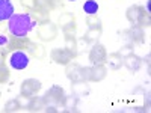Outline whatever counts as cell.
Segmentation results:
<instances>
[{
    "label": "cell",
    "instance_id": "7",
    "mask_svg": "<svg viewBox=\"0 0 151 113\" xmlns=\"http://www.w3.org/2000/svg\"><path fill=\"white\" fill-rule=\"evenodd\" d=\"M41 82L36 79H26L23 80V83L20 84V95L26 97V98H33L35 95H38V92L41 91Z\"/></svg>",
    "mask_w": 151,
    "mask_h": 113
},
{
    "label": "cell",
    "instance_id": "1",
    "mask_svg": "<svg viewBox=\"0 0 151 113\" xmlns=\"http://www.w3.org/2000/svg\"><path fill=\"white\" fill-rule=\"evenodd\" d=\"M35 24L30 14H14L8 20V30L14 36H27Z\"/></svg>",
    "mask_w": 151,
    "mask_h": 113
},
{
    "label": "cell",
    "instance_id": "2",
    "mask_svg": "<svg viewBox=\"0 0 151 113\" xmlns=\"http://www.w3.org/2000/svg\"><path fill=\"white\" fill-rule=\"evenodd\" d=\"M125 18L132 26H139V27H150L151 26V18H150V11H147L141 5H133L127 8L125 11Z\"/></svg>",
    "mask_w": 151,
    "mask_h": 113
},
{
    "label": "cell",
    "instance_id": "6",
    "mask_svg": "<svg viewBox=\"0 0 151 113\" xmlns=\"http://www.w3.org/2000/svg\"><path fill=\"white\" fill-rule=\"evenodd\" d=\"M89 62L92 65H106V60H107V50L103 44H94L92 48L89 50V56H88Z\"/></svg>",
    "mask_w": 151,
    "mask_h": 113
},
{
    "label": "cell",
    "instance_id": "30",
    "mask_svg": "<svg viewBox=\"0 0 151 113\" xmlns=\"http://www.w3.org/2000/svg\"><path fill=\"white\" fill-rule=\"evenodd\" d=\"M20 5L30 12V11H33L36 8V0H20Z\"/></svg>",
    "mask_w": 151,
    "mask_h": 113
},
{
    "label": "cell",
    "instance_id": "22",
    "mask_svg": "<svg viewBox=\"0 0 151 113\" xmlns=\"http://www.w3.org/2000/svg\"><path fill=\"white\" fill-rule=\"evenodd\" d=\"M65 48L70 50V51L77 57V38L76 35H70V36H65Z\"/></svg>",
    "mask_w": 151,
    "mask_h": 113
},
{
    "label": "cell",
    "instance_id": "16",
    "mask_svg": "<svg viewBox=\"0 0 151 113\" xmlns=\"http://www.w3.org/2000/svg\"><path fill=\"white\" fill-rule=\"evenodd\" d=\"M26 51H27V54H29L30 57H35V59H38V60H42V59L47 56V51H45L44 45L36 44V42H30V45L27 47Z\"/></svg>",
    "mask_w": 151,
    "mask_h": 113
},
{
    "label": "cell",
    "instance_id": "29",
    "mask_svg": "<svg viewBox=\"0 0 151 113\" xmlns=\"http://www.w3.org/2000/svg\"><path fill=\"white\" fill-rule=\"evenodd\" d=\"M133 45H134V44H132V42H130V44H125V45H122V47H121V50H119L118 53H119L122 57H125V56L132 54V53H133V48H134Z\"/></svg>",
    "mask_w": 151,
    "mask_h": 113
},
{
    "label": "cell",
    "instance_id": "28",
    "mask_svg": "<svg viewBox=\"0 0 151 113\" xmlns=\"http://www.w3.org/2000/svg\"><path fill=\"white\" fill-rule=\"evenodd\" d=\"M76 32H77V24H68V26L62 27V33H64V36H70V35H76Z\"/></svg>",
    "mask_w": 151,
    "mask_h": 113
},
{
    "label": "cell",
    "instance_id": "27",
    "mask_svg": "<svg viewBox=\"0 0 151 113\" xmlns=\"http://www.w3.org/2000/svg\"><path fill=\"white\" fill-rule=\"evenodd\" d=\"M9 79H11V71H9V68L5 64H2L0 65V84L8 83Z\"/></svg>",
    "mask_w": 151,
    "mask_h": 113
},
{
    "label": "cell",
    "instance_id": "19",
    "mask_svg": "<svg viewBox=\"0 0 151 113\" xmlns=\"http://www.w3.org/2000/svg\"><path fill=\"white\" fill-rule=\"evenodd\" d=\"M101 33H103V29H88L83 35V41L86 44H97L101 38Z\"/></svg>",
    "mask_w": 151,
    "mask_h": 113
},
{
    "label": "cell",
    "instance_id": "23",
    "mask_svg": "<svg viewBox=\"0 0 151 113\" xmlns=\"http://www.w3.org/2000/svg\"><path fill=\"white\" fill-rule=\"evenodd\" d=\"M98 9H100V6H98V3L95 2V0H86V2L83 3V11L88 15H97Z\"/></svg>",
    "mask_w": 151,
    "mask_h": 113
},
{
    "label": "cell",
    "instance_id": "20",
    "mask_svg": "<svg viewBox=\"0 0 151 113\" xmlns=\"http://www.w3.org/2000/svg\"><path fill=\"white\" fill-rule=\"evenodd\" d=\"M76 23V17L74 14H71V12H64V14H60L59 18H58V27H65L68 26V24H74Z\"/></svg>",
    "mask_w": 151,
    "mask_h": 113
},
{
    "label": "cell",
    "instance_id": "14",
    "mask_svg": "<svg viewBox=\"0 0 151 113\" xmlns=\"http://www.w3.org/2000/svg\"><path fill=\"white\" fill-rule=\"evenodd\" d=\"M30 17L32 20H35L36 24H45L50 21V11L36 6L33 11H30Z\"/></svg>",
    "mask_w": 151,
    "mask_h": 113
},
{
    "label": "cell",
    "instance_id": "17",
    "mask_svg": "<svg viewBox=\"0 0 151 113\" xmlns=\"http://www.w3.org/2000/svg\"><path fill=\"white\" fill-rule=\"evenodd\" d=\"M47 106V101H45V98L44 97H33V98H30L29 99V104H27V110L29 112H42L44 110V107Z\"/></svg>",
    "mask_w": 151,
    "mask_h": 113
},
{
    "label": "cell",
    "instance_id": "26",
    "mask_svg": "<svg viewBox=\"0 0 151 113\" xmlns=\"http://www.w3.org/2000/svg\"><path fill=\"white\" fill-rule=\"evenodd\" d=\"M36 6L38 8H42V9H47V11H55L58 8V3L52 2V0H36Z\"/></svg>",
    "mask_w": 151,
    "mask_h": 113
},
{
    "label": "cell",
    "instance_id": "9",
    "mask_svg": "<svg viewBox=\"0 0 151 113\" xmlns=\"http://www.w3.org/2000/svg\"><path fill=\"white\" fill-rule=\"evenodd\" d=\"M8 60H9V67L11 68L21 71L24 68H27V65H29V54L24 53L23 50H17V51L9 54Z\"/></svg>",
    "mask_w": 151,
    "mask_h": 113
},
{
    "label": "cell",
    "instance_id": "13",
    "mask_svg": "<svg viewBox=\"0 0 151 113\" xmlns=\"http://www.w3.org/2000/svg\"><path fill=\"white\" fill-rule=\"evenodd\" d=\"M106 77H107L106 65H92V67H89V82L91 83L103 82Z\"/></svg>",
    "mask_w": 151,
    "mask_h": 113
},
{
    "label": "cell",
    "instance_id": "34",
    "mask_svg": "<svg viewBox=\"0 0 151 113\" xmlns=\"http://www.w3.org/2000/svg\"><path fill=\"white\" fill-rule=\"evenodd\" d=\"M145 62H147V65H148V68H150V54H147V59H145Z\"/></svg>",
    "mask_w": 151,
    "mask_h": 113
},
{
    "label": "cell",
    "instance_id": "31",
    "mask_svg": "<svg viewBox=\"0 0 151 113\" xmlns=\"http://www.w3.org/2000/svg\"><path fill=\"white\" fill-rule=\"evenodd\" d=\"M9 50L8 48H3V47H0V65L5 64V62L8 60V56H9Z\"/></svg>",
    "mask_w": 151,
    "mask_h": 113
},
{
    "label": "cell",
    "instance_id": "3",
    "mask_svg": "<svg viewBox=\"0 0 151 113\" xmlns=\"http://www.w3.org/2000/svg\"><path fill=\"white\" fill-rule=\"evenodd\" d=\"M65 75L71 83H86L89 82V67H80L77 62H70L65 65Z\"/></svg>",
    "mask_w": 151,
    "mask_h": 113
},
{
    "label": "cell",
    "instance_id": "32",
    "mask_svg": "<svg viewBox=\"0 0 151 113\" xmlns=\"http://www.w3.org/2000/svg\"><path fill=\"white\" fill-rule=\"evenodd\" d=\"M8 41H9V38H6L5 35H0V47L8 48Z\"/></svg>",
    "mask_w": 151,
    "mask_h": 113
},
{
    "label": "cell",
    "instance_id": "4",
    "mask_svg": "<svg viewBox=\"0 0 151 113\" xmlns=\"http://www.w3.org/2000/svg\"><path fill=\"white\" fill-rule=\"evenodd\" d=\"M58 33H59L58 24H53L52 21H48L45 24H40V27H38V30H36L38 39H41L42 42H52V41H55Z\"/></svg>",
    "mask_w": 151,
    "mask_h": 113
},
{
    "label": "cell",
    "instance_id": "8",
    "mask_svg": "<svg viewBox=\"0 0 151 113\" xmlns=\"http://www.w3.org/2000/svg\"><path fill=\"white\" fill-rule=\"evenodd\" d=\"M50 59H52L56 65L65 67V65H68L70 62H73L76 59V56L70 51V50H67L64 47V48H53L52 51H50Z\"/></svg>",
    "mask_w": 151,
    "mask_h": 113
},
{
    "label": "cell",
    "instance_id": "11",
    "mask_svg": "<svg viewBox=\"0 0 151 113\" xmlns=\"http://www.w3.org/2000/svg\"><path fill=\"white\" fill-rule=\"evenodd\" d=\"M122 35H125V38H129V41L132 44H144L145 42V32L139 26H132L129 30L122 32Z\"/></svg>",
    "mask_w": 151,
    "mask_h": 113
},
{
    "label": "cell",
    "instance_id": "21",
    "mask_svg": "<svg viewBox=\"0 0 151 113\" xmlns=\"http://www.w3.org/2000/svg\"><path fill=\"white\" fill-rule=\"evenodd\" d=\"M77 103H79V99H77V97H65V101H64V106L62 107H65V113H68V112H74V113H77L79 110H77Z\"/></svg>",
    "mask_w": 151,
    "mask_h": 113
},
{
    "label": "cell",
    "instance_id": "12",
    "mask_svg": "<svg viewBox=\"0 0 151 113\" xmlns=\"http://www.w3.org/2000/svg\"><path fill=\"white\" fill-rule=\"evenodd\" d=\"M142 64H144V60H142L139 56H136L134 53L122 57V67H125L130 72H137V71L141 69Z\"/></svg>",
    "mask_w": 151,
    "mask_h": 113
},
{
    "label": "cell",
    "instance_id": "10",
    "mask_svg": "<svg viewBox=\"0 0 151 113\" xmlns=\"http://www.w3.org/2000/svg\"><path fill=\"white\" fill-rule=\"evenodd\" d=\"M30 39L27 36H14L12 35L8 41V50L12 53V51H17V50H23V51H26L27 47L30 45Z\"/></svg>",
    "mask_w": 151,
    "mask_h": 113
},
{
    "label": "cell",
    "instance_id": "18",
    "mask_svg": "<svg viewBox=\"0 0 151 113\" xmlns=\"http://www.w3.org/2000/svg\"><path fill=\"white\" fill-rule=\"evenodd\" d=\"M106 64L109 65V69H110V71H118V69H121V67H122V56H121L118 51L110 53V54H107Z\"/></svg>",
    "mask_w": 151,
    "mask_h": 113
},
{
    "label": "cell",
    "instance_id": "25",
    "mask_svg": "<svg viewBox=\"0 0 151 113\" xmlns=\"http://www.w3.org/2000/svg\"><path fill=\"white\" fill-rule=\"evenodd\" d=\"M86 26L89 29H103L101 20H100L97 15H88L86 17Z\"/></svg>",
    "mask_w": 151,
    "mask_h": 113
},
{
    "label": "cell",
    "instance_id": "15",
    "mask_svg": "<svg viewBox=\"0 0 151 113\" xmlns=\"http://www.w3.org/2000/svg\"><path fill=\"white\" fill-rule=\"evenodd\" d=\"M14 15V5L11 0H0V23L8 21Z\"/></svg>",
    "mask_w": 151,
    "mask_h": 113
},
{
    "label": "cell",
    "instance_id": "5",
    "mask_svg": "<svg viewBox=\"0 0 151 113\" xmlns=\"http://www.w3.org/2000/svg\"><path fill=\"white\" fill-rule=\"evenodd\" d=\"M65 91H64V87L59 86V84H53L50 89L45 92L44 98H45V101L47 104H55V106H64V101H65Z\"/></svg>",
    "mask_w": 151,
    "mask_h": 113
},
{
    "label": "cell",
    "instance_id": "35",
    "mask_svg": "<svg viewBox=\"0 0 151 113\" xmlns=\"http://www.w3.org/2000/svg\"><path fill=\"white\" fill-rule=\"evenodd\" d=\"M52 2H55V3H58V5H59V2H60V0H52Z\"/></svg>",
    "mask_w": 151,
    "mask_h": 113
},
{
    "label": "cell",
    "instance_id": "33",
    "mask_svg": "<svg viewBox=\"0 0 151 113\" xmlns=\"http://www.w3.org/2000/svg\"><path fill=\"white\" fill-rule=\"evenodd\" d=\"M44 112H45V113H58V109H56L55 106H50V104H47V106L44 107Z\"/></svg>",
    "mask_w": 151,
    "mask_h": 113
},
{
    "label": "cell",
    "instance_id": "24",
    "mask_svg": "<svg viewBox=\"0 0 151 113\" xmlns=\"http://www.w3.org/2000/svg\"><path fill=\"white\" fill-rule=\"evenodd\" d=\"M18 110H21V106H20V101H18L17 98L6 101V104H5V107H3V112H5V113H15V112H18Z\"/></svg>",
    "mask_w": 151,
    "mask_h": 113
}]
</instances>
